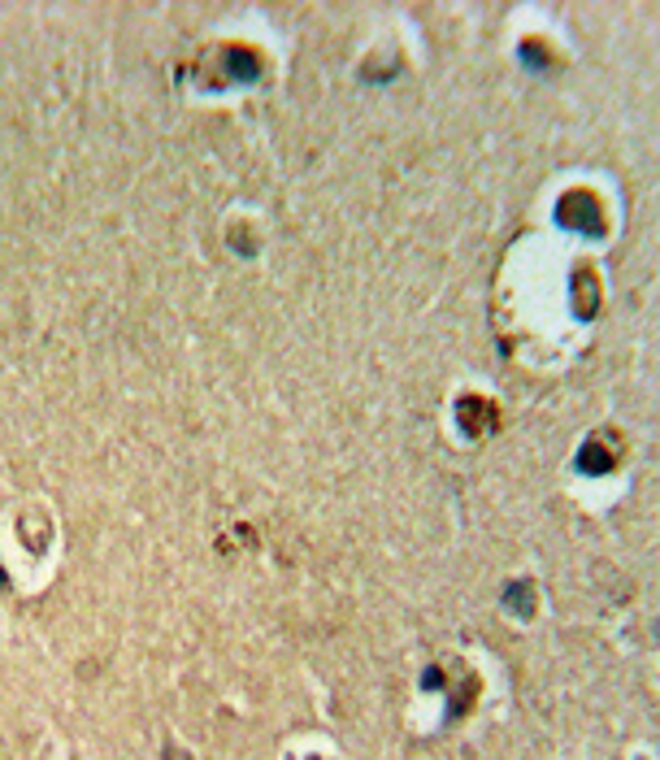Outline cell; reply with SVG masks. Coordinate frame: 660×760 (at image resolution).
Instances as JSON below:
<instances>
[{
	"label": "cell",
	"mask_w": 660,
	"mask_h": 760,
	"mask_svg": "<svg viewBox=\"0 0 660 760\" xmlns=\"http://www.w3.org/2000/svg\"><path fill=\"white\" fill-rule=\"evenodd\" d=\"M517 57H522V61H526V65H530V70H539V74H543V70H552V65H557V57H552V52H548V48H543V44H539V39H526V44H522V48H517Z\"/></svg>",
	"instance_id": "cell-6"
},
{
	"label": "cell",
	"mask_w": 660,
	"mask_h": 760,
	"mask_svg": "<svg viewBox=\"0 0 660 760\" xmlns=\"http://www.w3.org/2000/svg\"><path fill=\"white\" fill-rule=\"evenodd\" d=\"M452 417H456V430L465 439H487L500 426V413H496V404L487 395H461Z\"/></svg>",
	"instance_id": "cell-3"
},
{
	"label": "cell",
	"mask_w": 660,
	"mask_h": 760,
	"mask_svg": "<svg viewBox=\"0 0 660 760\" xmlns=\"http://www.w3.org/2000/svg\"><path fill=\"white\" fill-rule=\"evenodd\" d=\"M596 309H600V283H596V270L578 266V270H574V314H578V318H596Z\"/></svg>",
	"instance_id": "cell-5"
},
{
	"label": "cell",
	"mask_w": 660,
	"mask_h": 760,
	"mask_svg": "<svg viewBox=\"0 0 660 760\" xmlns=\"http://www.w3.org/2000/svg\"><path fill=\"white\" fill-rule=\"evenodd\" d=\"M261 78V57L244 44H222L209 52V70H205V87L222 91V87H240V83H257Z\"/></svg>",
	"instance_id": "cell-1"
},
{
	"label": "cell",
	"mask_w": 660,
	"mask_h": 760,
	"mask_svg": "<svg viewBox=\"0 0 660 760\" xmlns=\"http://www.w3.org/2000/svg\"><path fill=\"white\" fill-rule=\"evenodd\" d=\"M613 443H618L613 434H591V439L578 448V461H574V465H578V474H591V478L613 474V469H618V456H622Z\"/></svg>",
	"instance_id": "cell-4"
},
{
	"label": "cell",
	"mask_w": 660,
	"mask_h": 760,
	"mask_svg": "<svg viewBox=\"0 0 660 760\" xmlns=\"http://www.w3.org/2000/svg\"><path fill=\"white\" fill-rule=\"evenodd\" d=\"M552 218H557L561 231H574V235H587V240H604V235H609L604 205H600V196L587 192V187H570V192L557 200Z\"/></svg>",
	"instance_id": "cell-2"
},
{
	"label": "cell",
	"mask_w": 660,
	"mask_h": 760,
	"mask_svg": "<svg viewBox=\"0 0 660 760\" xmlns=\"http://www.w3.org/2000/svg\"><path fill=\"white\" fill-rule=\"evenodd\" d=\"M504 604H509L513 613L530 617V609H535V600H530V583H509V591H504Z\"/></svg>",
	"instance_id": "cell-7"
},
{
	"label": "cell",
	"mask_w": 660,
	"mask_h": 760,
	"mask_svg": "<svg viewBox=\"0 0 660 760\" xmlns=\"http://www.w3.org/2000/svg\"><path fill=\"white\" fill-rule=\"evenodd\" d=\"M314 760H318V757H314Z\"/></svg>",
	"instance_id": "cell-8"
}]
</instances>
